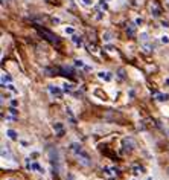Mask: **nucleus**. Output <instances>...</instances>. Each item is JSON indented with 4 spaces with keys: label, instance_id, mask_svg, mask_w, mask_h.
<instances>
[{
    "label": "nucleus",
    "instance_id": "1",
    "mask_svg": "<svg viewBox=\"0 0 169 180\" xmlns=\"http://www.w3.org/2000/svg\"><path fill=\"white\" fill-rule=\"evenodd\" d=\"M69 150L75 154V157L78 159V162L81 163V165H84V167H90L91 165L90 154L82 148V145L79 144V142H72V144L69 145Z\"/></svg>",
    "mask_w": 169,
    "mask_h": 180
},
{
    "label": "nucleus",
    "instance_id": "2",
    "mask_svg": "<svg viewBox=\"0 0 169 180\" xmlns=\"http://www.w3.org/2000/svg\"><path fill=\"white\" fill-rule=\"evenodd\" d=\"M139 43H140V48L142 50L145 52V54H151L152 52V43H151V38H149V34H148L146 31H143V32H140V35H139Z\"/></svg>",
    "mask_w": 169,
    "mask_h": 180
},
{
    "label": "nucleus",
    "instance_id": "3",
    "mask_svg": "<svg viewBox=\"0 0 169 180\" xmlns=\"http://www.w3.org/2000/svg\"><path fill=\"white\" fill-rule=\"evenodd\" d=\"M49 160H50V165H52V169L59 172L61 171V157H59V153L56 148H50L49 150Z\"/></svg>",
    "mask_w": 169,
    "mask_h": 180
},
{
    "label": "nucleus",
    "instance_id": "4",
    "mask_svg": "<svg viewBox=\"0 0 169 180\" xmlns=\"http://www.w3.org/2000/svg\"><path fill=\"white\" fill-rule=\"evenodd\" d=\"M2 160H3V167H15V160H14V154L11 153L8 145L2 147Z\"/></svg>",
    "mask_w": 169,
    "mask_h": 180
},
{
    "label": "nucleus",
    "instance_id": "5",
    "mask_svg": "<svg viewBox=\"0 0 169 180\" xmlns=\"http://www.w3.org/2000/svg\"><path fill=\"white\" fill-rule=\"evenodd\" d=\"M24 167L28 171H32V172H38V174H44V167H41L35 159H31V157H26L24 159Z\"/></svg>",
    "mask_w": 169,
    "mask_h": 180
},
{
    "label": "nucleus",
    "instance_id": "6",
    "mask_svg": "<svg viewBox=\"0 0 169 180\" xmlns=\"http://www.w3.org/2000/svg\"><path fill=\"white\" fill-rule=\"evenodd\" d=\"M120 144H122V153H124V154H131V153L134 151L136 142L131 136H125Z\"/></svg>",
    "mask_w": 169,
    "mask_h": 180
},
{
    "label": "nucleus",
    "instance_id": "7",
    "mask_svg": "<svg viewBox=\"0 0 169 180\" xmlns=\"http://www.w3.org/2000/svg\"><path fill=\"white\" fill-rule=\"evenodd\" d=\"M47 90H49V95L54 96V98H61L63 93H64L63 87H59V85H54V84L47 85Z\"/></svg>",
    "mask_w": 169,
    "mask_h": 180
},
{
    "label": "nucleus",
    "instance_id": "8",
    "mask_svg": "<svg viewBox=\"0 0 169 180\" xmlns=\"http://www.w3.org/2000/svg\"><path fill=\"white\" fill-rule=\"evenodd\" d=\"M96 76L101 81H104V83H111L113 81V73L108 72V70H99V72L96 73Z\"/></svg>",
    "mask_w": 169,
    "mask_h": 180
},
{
    "label": "nucleus",
    "instance_id": "9",
    "mask_svg": "<svg viewBox=\"0 0 169 180\" xmlns=\"http://www.w3.org/2000/svg\"><path fill=\"white\" fill-rule=\"evenodd\" d=\"M149 14L154 17V18H158L160 15H161V9H160V6H158L157 3H149Z\"/></svg>",
    "mask_w": 169,
    "mask_h": 180
},
{
    "label": "nucleus",
    "instance_id": "10",
    "mask_svg": "<svg viewBox=\"0 0 169 180\" xmlns=\"http://www.w3.org/2000/svg\"><path fill=\"white\" fill-rule=\"evenodd\" d=\"M102 171H104V174H105L107 177H110V179L117 176V168H116V167H111V165L104 167V168H102Z\"/></svg>",
    "mask_w": 169,
    "mask_h": 180
},
{
    "label": "nucleus",
    "instance_id": "11",
    "mask_svg": "<svg viewBox=\"0 0 169 180\" xmlns=\"http://www.w3.org/2000/svg\"><path fill=\"white\" fill-rule=\"evenodd\" d=\"M73 64H75L78 69H81V70H85V72H89V70H91V69H93V67H90V66H87V64H85L82 60H78V58H76V60H73Z\"/></svg>",
    "mask_w": 169,
    "mask_h": 180
},
{
    "label": "nucleus",
    "instance_id": "12",
    "mask_svg": "<svg viewBox=\"0 0 169 180\" xmlns=\"http://www.w3.org/2000/svg\"><path fill=\"white\" fill-rule=\"evenodd\" d=\"M38 31H40V34L46 35V38H47L49 41H52V43H58V38H56L52 32H49V31H46V29H40V28H38Z\"/></svg>",
    "mask_w": 169,
    "mask_h": 180
},
{
    "label": "nucleus",
    "instance_id": "13",
    "mask_svg": "<svg viewBox=\"0 0 169 180\" xmlns=\"http://www.w3.org/2000/svg\"><path fill=\"white\" fill-rule=\"evenodd\" d=\"M154 99H156L157 102H166L169 99V95L168 93H163V92H156V93H154Z\"/></svg>",
    "mask_w": 169,
    "mask_h": 180
},
{
    "label": "nucleus",
    "instance_id": "14",
    "mask_svg": "<svg viewBox=\"0 0 169 180\" xmlns=\"http://www.w3.org/2000/svg\"><path fill=\"white\" fill-rule=\"evenodd\" d=\"M66 116L69 118V122H70L72 125H76V116H75L73 110L70 107H66Z\"/></svg>",
    "mask_w": 169,
    "mask_h": 180
},
{
    "label": "nucleus",
    "instance_id": "15",
    "mask_svg": "<svg viewBox=\"0 0 169 180\" xmlns=\"http://www.w3.org/2000/svg\"><path fill=\"white\" fill-rule=\"evenodd\" d=\"M0 81H2V87H5L6 84L14 83V81H12V76L9 75V73H6V72H2V78H0Z\"/></svg>",
    "mask_w": 169,
    "mask_h": 180
},
{
    "label": "nucleus",
    "instance_id": "16",
    "mask_svg": "<svg viewBox=\"0 0 169 180\" xmlns=\"http://www.w3.org/2000/svg\"><path fill=\"white\" fill-rule=\"evenodd\" d=\"M70 40H72V43H73L76 48H81V46L84 44V40H82V37L78 35V34H73V35L70 37Z\"/></svg>",
    "mask_w": 169,
    "mask_h": 180
},
{
    "label": "nucleus",
    "instance_id": "17",
    "mask_svg": "<svg viewBox=\"0 0 169 180\" xmlns=\"http://www.w3.org/2000/svg\"><path fill=\"white\" fill-rule=\"evenodd\" d=\"M102 40H104V43H111L113 40H114V34H113L111 31H104Z\"/></svg>",
    "mask_w": 169,
    "mask_h": 180
},
{
    "label": "nucleus",
    "instance_id": "18",
    "mask_svg": "<svg viewBox=\"0 0 169 180\" xmlns=\"http://www.w3.org/2000/svg\"><path fill=\"white\" fill-rule=\"evenodd\" d=\"M5 134H6V137L11 139V141H18V133L15 131V130H12V128H8Z\"/></svg>",
    "mask_w": 169,
    "mask_h": 180
},
{
    "label": "nucleus",
    "instance_id": "19",
    "mask_svg": "<svg viewBox=\"0 0 169 180\" xmlns=\"http://www.w3.org/2000/svg\"><path fill=\"white\" fill-rule=\"evenodd\" d=\"M125 32L128 34V37H133L136 34V23H128L125 26Z\"/></svg>",
    "mask_w": 169,
    "mask_h": 180
},
{
    "label": "nucleus",
    "instance_id": "20",
    "mask_svg": "<svg viewBox=\"0 0 169 180\" xmlns=\"http://www.w3.org/2000/svg\"><path fill=\"white\" fill-rule=\"evenodd\" d=\"M75 87H76L75 84H72V83H67V81H66V83L63 84V90H64V93H72V92L75 90Z\"/></svg>",
    "mask_w": 169,
    "mask_h": 180
},
{
    "label": "nucleus",
    "instance_id": "21",
    "mask_svg": "<svg viewBox=\"0 0 169 180\" xmlns=\"http://www.w3.org/2000/svg\"><path fill=\"white\" fill-rule=\"evenodd\" d=\"M54 130L56 131V134H58V136H63V133H64V127H63V124L55 122V124H54Z\"/></svg>",
    "mask_w": 169,
    "mask_h": 180
},
{
    "label": "nucleus",
    "instance_id": "22",
    "mask_svg": "<svg viewBox=\"0 0 169 180\" xmlns=\"http://www.w3.org/2000/svg\"><path fill=\"white\" fill-rule=\"evenodd\" d=\"M133 174H134V176H142V174H145V168H143V167H139V165H134V167H133Z\"/></svg>",
    "mask_w": 169,
    "mask_h": 180
},
{
    "label": "nucleus",
    "instance_id": "23",
    "mask_svg": "<svg viewBox=\"0 0 169 180\" xmlns=\"http://www.w3.org/2000/svg\"><path fill=\"white\" fill-rule=\"evenodd\" d=\"M3 89L9 90V92H11V93H14V95H18V93H20V92H18V89L14 85V83H11V84H6L5 87H3Z\"/></svg>",
    "mask_w": 169,
    "mask_h": 180
},
{
    "label": "nucleus",
    "instance_id": "24",
    "mask_svg": "<svg viewBox=\"0 0 169 180\" xmlns=\"http://www.w3.org/2000/svg\"><path fill=\"white\" fill-rule=\"evenodd\" d=\"M17 116H18V113H17V110L11 107V108H9V115L6 116V121H14V119H15V118H17Z\"/></svg>",
    "mask_w": 169,
    "mask_h": 180
},
{
    "label": "nucleus",
    "instance_id": "25",
    "mask_svg": "<svg viewBox=\"0 0 169 180\" xmlns=\"http://www.w3.org/2000/svg\"><path fill=\"white\" fill-rule=\"evenodd\" d=\"M64 34H67V35H73V34H76L75 32V28H72V26H67V28H64Z\"/></svg>",
    "mask_w": 169,
    "mask_h": 180
},
{
    "label": "nucleus",
    "instance_id": "26",
    "mask_svg": "<svg viewBox=\"0 0 169 180\" xmlns=\"http://www.w3.org/2000/svg\"><path fill=\"white\" fill-rule=\"evenodd\" d=\"M79 2H81L84 6H87V8H90V6L95 5V2H93V0H79Z\"/></svg>",
    "mask_w": 169,
    "mask_h": 180
},
{
    "label": "nucleus",
    "instance_id": "27",
    "mask_svg": "<svg viewBox=\"0 0 169 180\" xmlns=\"http://www.w3.org/2000/svg\"><path fill=\"white\" fill-rule=\"evenodd\" d=\"M160 41H161L163 44H169V35H166V34L160 35Z\"/></svg>",
    "mask_w": 169,
    "mask_h": 180
},
{
    "label": "nucleus",
    "instance_id": "28",
    "mask_svg": "<svg viewBox=\"0 0 169 180\" xmlns=\"http://www.w3.org/2000/svg\"><path fill=\"white\" fill-rule=\"evenodd\" d=\"M134 23H136V26H140V24L143 23V18H142V17H137L134 20Z\"/></svg>",
    "mask_w": 169,
    "mask_h": 180
},
{
    "label": "nucleus",
    "instance_id": "29",
    "mask_svg": "<svg viewBox=\"0 0 169 180\" xmlns=\"http://www.w3.org/2000/svg\"><path fill=\"white\" fill-rule=\"evenodd\" d=\"M9 104H11V107H12V108L18 107V101H17V99H11V102H9Z\"/></svg>",
    "mask_w": 169,
    "mask_h": 180
},
{
    "label": "nucleus",
    "instance_id": "30",
    "mask_svg": "<svg viewBox=\"0 0 169 180\" xmlns=\"http://www.w3.org/2000/svg\"><path fill=\"white\" fill-rule=\"evenodd\" d=\"M66 180H76V177H75V174H73V172H69L67 179H66Z\"/></svg>",
    "mask_w": 169,
    "mask_h": 180
},
{
    "label": "nucleus",
    "instance_id": "31",
    "mask_svg": "<svg viewBox=\"0 0 169 180\" xmlns=\"http://www.w3.org/2000/svg\"><path fill=\"white\" fill-rule=\"evenodd\" d=\"M161 26H163V28H169V23L166 20H163V22H161Z\"/></svg>",
    "mask_w": 169,
    "mask_h": 180
},
{
    "label": "nucleus",
    "instance_id": "32",
    "mask_svg": "<svg viewBox=\"0 0 169 180\" xmlns=\"http://www.w3.org/2000/svg\"><path fill=\"white\" fill-rule=\"evenodd\" d=\"M52 22H54V23H59L61 20H59V17H54V18H52Z\"/></svg>",
    "mask_w": 169,
    "mask_h": 180
},
{
    "label": "nucleus",
    "instance_id": "33",
    "mask_svg": "<svg viewBox=\"0 0 169 180\" xmlns=\"http://www.w3.org/2000/svg\"><path fill=\"white\" fill-rule=\"evenodd\" d=\"M119 78H125V75H124V70H122V69L119 70Z\"/></svg>",
    "mask_w": 169,
    "mask_h": 180
},
{
    "label": "nucleus",
    "instance_id": "34",
    "mask_svg": "<svg viewBox=\"0 0 169 180\" xmlns=\"http://www.w3.org/2000/svg\"><path fill=\"white\" fill-rule=\"evenodd\" d=\"M165 3H166V6L169 8V0H165Z\"/></svg>",
    "mask_w": 169,
    "mask_h": 180
},
{
    "label": "nucleus",
    "instance_id": "35",
    "mask_svg": "<svg viewBox=\"0 0 169 180\" xmlns=\"http://www.w3.org/2000/svg\"><path fill=\"white\" fill-rule=\"evenodd\" d=\"M145 180H154V179H152V177H146V179H145Z\"/></svg>",
    "mask_w": 169,
    "mask_h": 180
},
{
    "label": "nucleus",
    "instance_id": "36",
    "mask_svg": "<svg viewBox=\"0 0 169 180\" xmlns=\"http://www.w3.org/2000/svg\"><path fill=\"white\" fill-rule=\"evenodd\" d=\"M105 2H107V3H110V2H111V0H105Z\"/></svg>",
    "mask_w": 169,
    "mask_h": 180
},
{
    "label": "nucleus",
    "instance_id": "37",
    "mask_svg": "<svg viewBox=\"0 0 169 180\" xmlns=\"http://www.w3.org/2000/svg\"><path fill=\"white\" fill-rule=\"evenodd\" d=\"M137 2H139V3H142V2H143V0H137Z\"/></svg>",
    "mask_w": 169,
    "mask_h": 180
},
{
    "label": "nucleus",
    "instance_id": "38",
    "mask_svg": "<svg viewBox=\"0 0 169 180\" xmlns=\"http://www.w3.org/2000/svg\"><path fill=\"white\" fill-rule=\"evenodd\" d=\"M5 2H6V0H2V3H5Z\"/></svg>",
    "mask_w": 169,
    "mask_h": 180
},
{
    "label": "nucleus",
    "instance_id": "39",
    "mask_svg": "<svg viewBox=\"0 0 169 180\" xmlns=\"http://www.w3.org/2000/svg\"><path fill=\"white\" fill-rule=\"evenodd\" d=\"M6 180H15V179H6Z\"/></svg>",
    "mask_w": 169,
    "mask_h": 180
},
{
    "label": "nucleus",
    "instance_id": "40",
    "mask_svg": "<svg viewBox=\"0 0 169 180\" xmlns=\"http://www.w3.org/2000/svg\"><path fill=\"white\" fill-rule=\"evenodd\" d=\"M130 180H137V179H130Z\"/></svg>",
    "mask_w": 169,
    "mask_h": 180
},
{
    "label": "nucleus",
    "instance_id": "41",
    "mask_svg": "<svg viewBox=\"0 0 169 180\" xmlns=\"http://www.w3.org/2000/svg\"><path fill=\"white\" fill-rule=\"evenodd\" d=\"M168 134H169V130H168Z\"/></svg>",
    "mask_w": 169,
    "mask_h": 180
}]
</instances>
